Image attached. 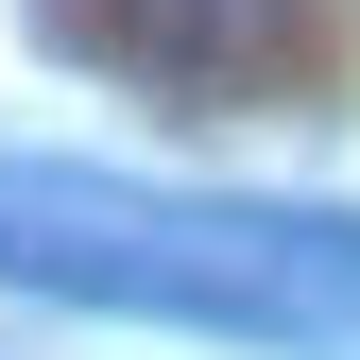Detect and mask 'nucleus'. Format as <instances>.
<instances>
[{"label":"nucleus","mask_w":360,"mask_h":360,"mask_svg":"<svg viewBox=\"0 0 360 360\" xmlns=\"http://www.w3.org/2000/svg\"><path fill=\"white\" fill-rule=\"evenodd\" d=\"M103 52L138 86H257L309 52V0H103Z\"/></svg>","instance_id":"obj_2"},{"label":"nucleus","mask_w":360,"mask_h":360,"mask_svg":"<svg viewBox=\"0 0 360 360\" xmlns=\"http://www.w3.org/2000/svg\"><path fill=\"white\" fill-rule=\"evenodd\" d=\"M0 292L120 309V326H206V343H360V223L0 155Z\"/></svg>","instance_id":"obj_1"}]
</instances>
